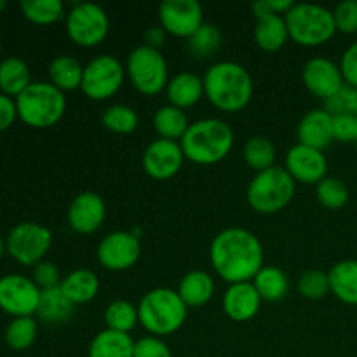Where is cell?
Here are the masks:
<instances>
[{"instance_id": "41", "label": "cell", "mask_w": 357, "mask_h": 357, "mask_svg": "<svg viewBox=\"0 0 357 357\" xmlns=\"http://www.w3.org/2000/svg\"><path fill=\"white\" fill-rule=\"evenodd\" d=\"M31 279H33L35 284L44 291V289H52L59 288L61 286V274H59V268L56 267L52 261L42 260L31 271Z\"/></svg>"}, {"instance_id": "18", "label": "cell", "mask_w": 357, "mask_h": 357, "mask_svg": "<svg viewBox=\"0 0 357 357\" xmlns=\"http://www.w3.org/2000/svg\"><path fill=\"white\" fill-rule=\"evenodd\" d=\"M68 225L79 234H93L103 225L107 218V204L96 192H80L70 202Z\"/></svg>"}, {"instance_id": "16", "label": "cell", "mask_w": 357, "mask_h": 357, "mask_svg": "<svg viewBox=\"0 0 357 357\" xmlns=\"http://www.w3.org/2000/svg\"><path fill=\"white\" fill-rule=\"evenodd\" d=\"M284 169L298 183L317 185L326 178L328 159L323 150L310 149V146L296 143L286 153Z\"/></svg>"}, {"instance_id": "50", "label": "cell", "mask_w": 357, "mask_h": 357, "mask_svg": "<svg viewBox=\"0 0 357 357\" xmlns=\"http://www.w3.org/2000/svg\"><path fill=\"white\" fill-rule=\"evenodd\" d=\"M7 7V2H3V0H0V10H3Z\"/></svg>"}, {"instance_id": "43", "label": "cell", "mask_w": 357, "mask_h": 357, "mask_svg": "<svg viewBox=\"0 0 357 357\" xmlns=\"http://www.w3.org/2000/svg\"><path fill=\"white\" fill-rule=\"evenodd\" d=\"M132 357H173V352L162 338L150 335L136 342Z\"/></svg>"}, {"instance_id": "47", "label": "cell", "mask_w": 357, "mask_h": 357, "mask_svg": "<svg viewBox=\"0 0 357 357\" xmlns=\"http://www.w3.org/2000/svg\"><path fill=\"white\" fill-rule=\"evenodd\" d=\"M17 119L16 100L0 93V132L9 129Z\"/></svg>"}, {"instance_id": "27", "label": "cell", "mask_w": 357, "mask_h": 357, "mask_svg": "<svg viewBox=\"0 0 357 357\" xmlns=\"http://www.w3.org/2000/svg\"><path fill=\"white\" fill-rule=\"evenodd\" d=\"M331 293L347 305H357V260H342L331 267Z\"/></svg>"}, {"instance_id": "10", "label": "cell", "mask_w": 357, "mask_h": 357, "mask_svg": "<svg viewBox=\"0 0 357 357\" xmlns=\"http://www.w3.org/2000/svg\"><path fill=\"white\" fill-rule=\"evenodd\" d=\"M66 33L80 47H94L107 38L110 17L107 10L93 2H79L66 14Z\"/></svg>"}, {"instance_id": "11", "label": "cell", "mask_w": 357, "mask_h": 357, "mask_svg": "<svg viewBox=\"0 0 357 357\" xmlns=\"http://www.w3.org/2000/svg\"><path fill=\"white\" fill-rule=\"evenodd\" d=\"M126 68L114 54H100L84 66L82 93L94 101H105L115 96L124 84Z\"/></svg>"}, {"instance_id": "45", "label": "cell", "mask_w": 357, "mask_h": 357, "mask_svg": "<svg viewBox=\"0 0 357 357\" xmlns=\"http://www.w3.org/2000/svg\"><path fill=\"white\" fill-rule=\"evenodd\" d=\"M295 6L293 0H258L253 3V13L257 16V20L265 16H284L291 7Z\"/></svg>"}, {"instance_id": "15", "label": "cell", "mask_w": 357, "mask_h": 357, "mask_svg": "<svg viewBox=\"0 0 357 357\" xmlns=\"http://www.w3.org/2000/svg\"><path fill=\"white\" fill-rule=\"evenodd\" d=\"M185 153L180 142L157 138L143 152V167L153 180H169L180 173Z\"/></svg>"}, {"instance_id": "38", "label": "cell", "mask_w": 357, "mask_h": 357, "mask_svg": "<svg viewBox=\"0 0 357 357\" xmlns=\"http://www.w3.org/2000/svg\"><path fill=\"white\" fill-rule=\"evenodd\" d=\"M317 201L328 209H342L349 202V188L340 178L326 176L316 185Z\"/></svg>"}, {"instance_id": "51", "label": "cell", "mask_w": 357, "mask_h": 357, "mask_svg": "<svg viewBox=\"0 0 357 357\" xmlns=\"http://www.w3.org/2000/svg\"><path fill=\"white\" fill-rule=\"evenodd\" d=\"M0 54H2V45H0Z\"/></svg>"}, {"instance_id": "24", "label": "cell", "mask_w": 357, "mask_h": 357, "mask_svg": "<svg viewBox=\"0 0 357 357\" xmlns=\"http://www.w3.org/2000/svg\"><path fill=\"white\" fill-rule=\"evenodd\" d=\"M31 84L30 66L17 56L0 59V93L16 100Z\"/></svg>"}, {"instance_id": "21", "label": "cell", "mask_w": 357, "mask_h": 357, "mask_svg": "<svg viewBox=\"0 0 357 357\" xmlns=\"http://www.w3.org/2000/svg\"><path fill=\"white\" fill-rule=\"evenodd\" d=\"M166 94L169 105H174L181 110L190 108L197 105L201 98L204 96V79L199 77L197 73L180 72L169 79Z\"/></svg>"}, {"instance_id": "28", "label": "cell", "mask_w": 357, "mask_h": 357, "mask_svg": "<svg viewBox=\"0 0 357 357\" xmlns=\"http://www.w3.org/2000/svg\"><path fill=\"white\" fill-rule=\"evenodd\" d=\"M289 31L284 16H265L257 21L255 26V42L260 49L268 52L279 51L288 42Z\"/></svg>"}, {"instance_id": "44", "label": "cell", "mask_w": 357, "mask_h": 357, "mask_svg": "<svg viewBox=\"0 0 357 357\" xmlns=\"http://www.w3.org/2000/svg\"><path fill=\"white\" fill-rule=\"evenodd\" d=\"M333 138L342 143L357 142V117L352 114L333 115Z\"/></svg>"}, {"instance_id": "49", "label": "cell", "mask_w": 357, "mask_h": 357, "mask_svg": "<svg viewBox=\"0 0 357 357\" xmlns=\"http://www.w3.org/2000/svg\"><path fill=\"white\" fill-rule=\"evenodd\" d=\"M3 253H6V239L0 236V258L3 257Z\"/></svg>"}, {"instance_id": "46", "label": "cell", "mask_w": 357, "mask_h": 357, "mask_svg": "<svg viewBox=\"0 0 357 357\" xmlns=\"http://www.w3.org/2000/svg\"><path fill=\"white\" fill-rule=\"evenodd\" d=\"M340 70L347 86L357 87V42L349 45L340 59Z\"/></svg>"}, {"instance_id": "7", "label": "cell", "mask_w": 357, "mask_h": 357, "mask_svg": "<svg viewBox=\"0 0 357 357\" xmlns=\"http://www.w3.org/2000/svg\"><path fill=\"white\" fill-rule=\"evenodd\" d=\"M296 181L281 166L255 174L248 187V202L251 208L261 215H274L284 209L295 197Z\"/></svg>"}, {"instance_id": "5", "label": "cell", "mask_w": 357, "mask_h": 357, "mask_svg": "<svg viewBox=\"0 0 357 357\" xmlns=\"http://www.w3.org/2000/svg\"><path fill=\"white\" fill-rule=\"evenodd\" d=\"M17 117L35 129H47L58 124L66 112V98L63 91L51 82H31L16 98Z\"/></svg>"}, {"instance_id": "30", "label": "cell", "mask_w": 357, "mask_h": 357, "mask_svg": "<svg viewBox=\"0 0 357 357\" xmlns=\"http://www.w3.org/2000/svg\"><path fill=\"white\" fill-rule=\"evenodd\" d=\"M188 126L190 122H188L187 114L174 105H164L153 115V128L159 138L178 142L185 136Z\"/></svg>"}, {"instance_id": "48", "label": "cell", "mask_w": 357, "mask_h": 357, "mask_svg": "<svg viewBox=\"0 0 357 357\" xmlns=\"http://www.w3.org/2000/svg\"><path fill=\"white\" fill-rule=\"evenodd\" d=\"M166 42V30L162 26H150L145 31V45H150L153 49H159Z\"/></svg>"}, {"instance_id": "12", "label": "cell", "mask_w": 357, "mask_h": 357, "mask_svg": "<svg viewBox=\"0 0 357 357\" xmlns=\"http://www.w3.org/2000/svg\"><path fill=\"white\" fill-rule=\"evenodd\" d=\"M42 289L23 274L0 278V310L13 317L37 316Z\"/></svg>"}, {"instance_id": "36", "label": "cell", "mask_w": 357, "mask_h": 357, "mask_svg": "<svg viewBox=\"0 0 357 357\" xmlns=\"http://www.w3.org/2000/svg\"><path fill=\"white\" fill-rule=\"evenodd\" d=\"M187 47L199 59L209 58L222 47V31L215 23H202V26L187 38Z\"/></svg>"}, {"instance_id": "1", "label": "cell", "mask_w": 357, "mask_h": 357, "mask_svg": "<svg viewBox=\"0 0 357 357\" xmlns=\"http://www.w3.org/2000/svg\"><path fill=\"white\" fill-rule=\"evenodd\" d=\"M209 260L216 274L229 284L251 282L264 267V244L250 230L230 227L211 241Z\"/></svg>"}, {"instance_id": "32", "label": "cell", "mask_w": 357, "mask_h": 357, "mask_svg": "<svg viewBox=\"0 0 357 357\" xmlns=\"http://www.w3.org/2000/svg\"><path fill=\"white\" fill-rule=\"evenodd\" d=\"M38 335V324L33 316L28 317H13L6 328V344L9 345L13 351H26L35 344Z\"/></svg>"}, {"instance_id": "2", "label": "cell", "mask_w": 357, "mask_h": 357, "mask_svg": "<svg viewBox=\"0 0 357 357\" xmlns=\"http://www.w3.org/2000/svg\"><path fill=\"white\" fill-rule=\"evenodd\" d=\"M204 94L218 110L232 114L248 107L253 96V79L246 66L218 61L204 73Z\"/></svg>"}, {"instance_id": "34", "label": "cell", "mask_w": 357, "mask_h": 357, "mask_svg": "<svg viewBox=\"0 0 357 357\" xmlns=\"http://www.w3.org/2000/svg\"><path fill=\"white\" fill-rule=\"evenodd\" d=\"M103 319L108 330L129 333L139 323L138 307L128 300H115V302L108 303V307L105 309Z\"/></svg>"}, {"instance_id": "23", "label": "cell", "mask_w": 357, "mask_h": 357, "mask_svg": "<svg viewBox=\"0 0 357 357\" xmlns=\"http://www.w3.org/2000/svg\"><path fill=\"white\" fill-rule=\"evenodd\" d=\"M135 344L131 335L105 328L89 344V357H132Z\"/></svg>"}, {"instance_id": "31", "label": "cell", "mask_w": 357, "mask_h": 357, "mask_svg": "<svg viewBox=\"0 0 357 357\" xmlns=\"http://www.w3.org/2000/svg\"><path fill=\"white\" fill-rule=\"evenodd\" d=\"M253 284L260 293L261 300L267 302H279L288 295L289 289L288 275L274 265H264L261 271L255 275Z\"/></svg>"}, {"instance_id": "42", "label": "cell", "mask_w": 357, "mask_h": 357, "mask_svg": "<svg viewBox=\"0 0 357 357\" xmlns=\"http://www.w3.org/2000/svg\"><path fill=\"white\" fill-rule=\"evenodd\" d=\"M335 24L342 33H357V0H344L333 10Z\"/></svg>"}, {"instance_id": "33", "label": "cell", "mask_w": 357, "mask_h": 357, "mask_svg": "<svg viewBox=\"0 0 357 357\" xmlns=\"http://www.w3.org/2000/svg\"><path fill=\"white\" fill-rule=\"evenodd\" d=\"M20 7L23 16L35 24H52L66 17L61 0H23Z\"/></svg>"}, {"instance_id": "26", "label": "cell", "mask_w": 357, "mask_h": 357, "mask_svg": "<svg viewBox=\"0 0 357 357\" xmlns=\"http://www.w3.org/2000/svg\"><path fill=\"white\" fill-rule=\"evenodd\" d=\"M49 82L59 91H75L82 86L84 66L77 58L68 54H59L49 63Z\"/></svg>"}, {"instance_id": "13", "label": "cell", "mask_w": 357, "mask_h": 357, "mask_svg": "<svg viewBox=\"0 0 357 357\" xmlns=\"http://www.w3.org/2000/svg\"><path fill=\"white\" fill-rule=\"evenodd\" d=\"M96 255L98 261L108 271H128L138 264L142 257V244L132 232L117 230L101 239Z\"/></svg>"}, {"instance_id": "37", "label": "cell", "mask_w": 357, "mask_h": 357, "mask_svg": "<svg viewBox=\"0 0 357 357\" xmlns=\"http://www.w3.org/2000/svg\"><path fill=\"white\" fill-rule=\"evenodd\" d=\"M101 122H103V126L108 131L117 132V135H129V132L136 131V128L139 124V117L135 108L117 103L110 105L103 112Z\"/></svg>"}, {"instance_id": "20", "label": "cell", "mask_w": 357, "mask_h": 357, "mask_svg": "<svg viewBox=\"0 0 357 357\" xmlns=\"http://www.w3.org/2000/svg\"><path fill=\"white\" fill-rule=\"evenodd\" d=\"M300 145L310 149L324 150L333 142V115L328 114L324 108H314L307 112L300 121L296 129Z\"/></svg>"}, {"instance_id": "14", "label": "cell", "mask_w": 357, "mask_h": 357, "mask_svg": "<svg viewBox=\"0 0 357 357\" xmlns=\"http://www.w3.org/2000/svg\"><path fill=\"white\" fill-rule=\"evenodd\" d=\"M159 21L166 33L190 38L204 23V13L197 0H164L159 6Z\"/></svg>"}, {"instance_id": "6", "label": "cell", "mask_w": 357, "mask_h": 357, "mask_svg": "<svg viewBox=\"0 0 357 357\" xmlns=\"http://www.w3.org/2000/svg\"><path fill=\"white\" fill-rule=\"evenodd\" d=\"M289 37L305 47L326 44L337 33L333 10L319 3L300 2L284 14Z\"/></svg>"}, {"instance_id": "29", "label": "cell", "mask_w": 357, "mask_h": 357, "mask_svg": "<svg viewBox=\"0 0 357 357\" xmlns=\"http://www.w3.org/2000/svg\"><path fill=\"white\" fill-rule=\"evenodd\" d=\"M73 307L75 305L63 295L61 288L44 289L40 295L37 316L47 324H61L72 317Z\"/></svg>"}, {"instance_id": "9", "label": "cell", "mask_w": 357, "mask_h": 357, "mask_svg": "<svg viewBox=\"0 0 357 357\" xmlns=\"http://www.w3.org/2000/svg\"><path fill=\"white\" fill-rule=\"evenodd\" d=\"M52 246V232L37 222H21L6 237V251L14 261L35 267L45 258Z\"/></svg>"}, {"instance_id": "39", "label": "cell", "mask_w": 357, "mask_h": 357, "mask_svg": "<svg viewBox=\"0 0 357 357\" xmlns=\"http://www.w3.org/2000/svg\"><path fill=\"white\" fill-rule=\"evenodd\" d=\"M298 291L300 295L309 300L324 298L328 293H331L330 275L328 272L317 271V268L303 272L298 279Z\"/></svg>"}, {"instance_id": "19", "label": "cell", "mask_w": 357, "mask_h": 357, "mask_svg": "<svg viewBox=\"0 0 357 357\" xmlns=\"http://www.w3.org/2000/svg\"><path fill=\"white\" fill-rule=\"evenodd\" d=\"M261 307V296L253 282L230 284L223 295V310L227 316L237 323L251 321Z\"/></svg>"}, {"instance_id": "17", "label": "cell", "mask_w": 357, "mask_h": 357, "mask_svg": "<svg viewBox=\"0 0 357 357\" xmlns=\"http://www.w3.org/2000/svg\"><path fill=\"white\" fill-rule=\"evenodd\" d=\"M302 80L314 96L323 98V100L335 96L345 86L340 65L324 56L310 58L303 65Z\"/></svg>"}, {"instance_id": "35", "label": "cell", "mask_w": 357, "mask_h": 357, "mask_svg": "<svg viewBox=\"0 0 357 357\" xmlns=\"http://www.w3.org/2000/svg\"><path fill=\"white\" fill-rule=\"evenodd\" d=\"M243 155L248 166L257 171V173L275 166V146L265 136H253V138L248 139L246 145H244Z\"/></svg>"}, {"instance_id": "3", "label": "cell", "mask_w": 357, "mask_h": 357, "mask_svg": "<svg viewBox=\"0 0 357 357\" xmlns=\"http://www.w3.org/2000/svg\"><path fill=\"white\" fill-rule=\"evenodd\" d=\"M180 145L185 159L195 164H216L232 150L234 131L222 119H199L188 126Z\"/></svg>"}, {"instance_id": "25", "label": "cell", "mask_w": 357, "mask_h": 357, "mask_svg": "<svg viewBox=\"0 0 357 357\" xmlns=\"http://www.w3.org/2000/svg\"><path fill=\"white\" fill-rule=\"evenodd\" d=\"M178 295L187 307H202L215 295V281L204 271H192L178 284Z\"/></svg>"}, {"instance_id": "8", "label": "cell", "mask_w": 357, "mask_h": 357, "mask_svg": "<svg viewBox=\"0 0 357 357\" xmlns=\"http://www.w3.org/2000/svg\"><path fill=\"white\" fill-rule=\"evenodd\" d=\"M126 75L132 87L146 96H153L164 91L169 82V68L160 49L150 45H136L126 61Z\"/></svg>"}, {"instance_id": "4", "label": "cell", "mask_w": 357, "mask_h": 357, "mask_svg": "<svg viewBox=\"0 0 357 357\" xmlns=\"http://www.w3.org/2000/svg\"><path fill=\"white\" fill-rule=\"evenodd\" d=\"M187 312L188 307L171 288L150 289L138 303L139 324L159 338L176 333L187 321Z\"/></svg>"}, {"instance_id": "40", "label": "cell", "mask_w": 357, "mask_h": 357, "mask_svg": "<svg viewBox=\"0 0 357 357\" xmlns=\"http://www.w3.org/2000/svg\"><path fill=\"white\" fill-rule=\"evenodd\" d=\"M324 110L331 115L352 114L357 117V87L345 84L335 96L324 100Z\"/></svg>"}, {"instance_id": "22", "label": "cell", "mask_w": 357, "mask_h": 357, "mask_svg": "<svg viewBox=\"0 0 357 357\" xmlns=\"http://www.w3.org/2000/svg\"><path fill=\"white\" fill-rule=\"evenodd\" d=\"M59 288L73 305H79V303H87L96 298L100 291V279L89 268H77L63 278Z\"/></svg>"}, {"instance_id": "52", "label": "cell", "mask_w": 357, "mask_h": 357, "mask_svg": "<svg viewBox=\"0 0 357 357\" xmlns=\"http://www.w3.org/2000/svg\"><path fill=\"white\" fill-rule=\"evenodd\" d=\"M356 143H357V142H356Z\"/></svg>"}]
</instances>
